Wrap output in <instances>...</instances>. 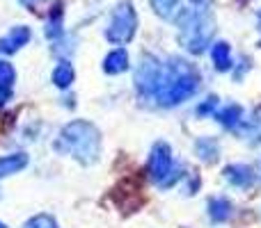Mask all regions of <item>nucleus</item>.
<instances>
[{
  "label": "nucleus",
  "mask_w": 261,
  "mask_h": 228,
  "mask_svg": "<svg viewBox=\"0 0 261 228\" xmlns=\"http://www.w3.org/2000/svg\"><path fill=\"white\" fill-rule=\"evenodd\" d=\"M58 148L64 153L76 155L78 162L83 165H92L99 157V148H101V135L87 121H71L67 128L60 135Z\"/></svg>",
  "instance_id": "obj_1"
},
{
  "label": "nucleus",
  "mask_w": 261,
  "mask_h": 228,
  "mask_svg": "<svg viewBox=\"0 0 261 228\" xmlns=\"http://www.w3.org/2000/svg\"><path fill=\"white\" fill-rule=\"evenodd\" d=\"M179 41L190 53H202L213 35V21L204 12H181Z\"/></svg>",
  "instance_id": "obj_2"
},
{
  "label": "nucleus",
  "mask_w": 261,
  "mask_h": 228,
  "mask_svg": "<svg viewBox=\"0 0 261 228\" xmlns=\"http://www.w3.org/2000/svg\"><path fill=\"white\" fill-rule=\"evenodd\" d=\"M135 27H138V16H135V9L128 0H124L113 14V21H110L106 37L113 44H128L135 35Z\"/></svg>",
  "instance_id": "obj_3"
},
{
  "label": "nucleus",
  "mask_w": 261,
  "mask_h": 228,
  "mask_svg": "<svg viewBox=\"0 0 261 228\" xmlns=\"http://www.w3.org/2000/svg\"><path fill=\"white\" fill-rule=\"evenodd\" d=\"M172 165H174V160H172L170 146H167V144H156L151 151V160H149L151 178L163 185L167 180V176L172 174Z\"/></svg>",
  "instance_id": "obj_4"
},
{
  "label": "nucleus",
  "mask_w": 261,
  "mask_h": 228,
  "mask_svg": "<svg viewBox=\"0 0 261 228\" xmlns=\"http://www.w3.org/2000/svg\"><path fill=\"white\" fill-rule=\"evenodd\" d=\"M30 41V27L25 25H16L0 39V53H16L18 48Z\"/></svg>",
  "instance_id": "obj_5"
},
{
  "label": "nucleus",
  "mask_w": 261,
  "mask_h": 228,
  "mask_svg": "<svg viewBox=\"0 0 261 228\" xmlns=\"http://www.w3.org/2000/svg\"><path fill=\"white\" fill-rule=\"evenodd\" d=\"M225 178L229 180L231 185H239V187H248L252 185L254 176H252V169L245 165H231L225 169Z\"/></svg>",
  "instance_id": "obj_6"
},
{
  "label": "nucleus",
  "mask_w": 261,
  "mask_h": 228,
  "mask_svg": "<svg viewBox=\"0 0 261 228\" xmlns=\"http://www.w3.org/2000/svg\"><path fill=\"white\" fill-rule=\"evenodd\" d=\"M211 59H213V64H216L218 71H229V69H231V50H229V44H225V41H218V44H213Z\"/></svg>",
  "instance_id": "obj_7"
},
{
  "label": "nucleus",
  "mask_w": 261,
  "mask_h": 228,
  "mask_svg": "<svg viewBox=\"0 0 261 228\" xmlns=\"http://www.w3.org/2000/svg\"><path fill=\"white\" fill-rule=\"evenodd\" d=\"M103 69L108 73H122L128 69V55L124 48H115L108 57L103 59Z\"/></svg>",
  "instance_id": "obj_8"
},
{
  "label": "nucleus",
  "mask_w": 261,
  "mask_h": 228,
  "mask_svg": "<svg viewBox=\"0 0 261 228\" xmlns=\"http://www.w3.org/2000/svg\"><path fill=\"white\" fill-rule=\"evenodd\" d=\"M25 165H28V155H23V153H14V155L0 157V178H5V176H9V174H16V171H21Z\"/></svg>",
  "instance_id": "obj_9"
},
{
  "label": "nucleus",
  "mask_w": 261,
  "mask_h": 228,
  "mask_svg": "<svg viewBox=\"0 0 261 228\" xmlns=\"http://www.w3.org/2000/svg\"><path fill=\"white\" fill-rule=\"evenodd\" d=\"M12 85H14V69L12 64L0 62V105L12 96Z\"/></svg>",
  "instance_id": "obj_10"
},
{
  "label": "nucleus",
  "mask_w": 261,
  "mask_h": 228,
  "mask_svg": "<svg viewBox=\"0 0 261 228\" xmlns=\"http://www.w3.org/2000/svg\"><path fill=\"white\" fill-rule=\"evenodd\" d=\"M208 215L213 221H225L231 215V203L225 197H216L208 201Z\"/></svg>",
  "instance_id": "obj_11"
},
{
  "label": "nucleus",
  "mask_w": 261,
  "mask_h": 228,
  "mask_svg": "<svg viewBox=\"0 0 261 228\" xmlns=\"http://www.w3.org/2000/svg\"><path fill=\"white\" fill-rule=\"evenodd\" d=\"M218 119H220V123H225L227 128H239L241 121H243V108L241 105H229V108L220 110V112L216 114Z\"/></svg>",
  "instance_id": "obj_12"
},
{
  "label": "nucleus",
  "mask_w": 261,
  "mask_h": 228,
  "mask_svg": "<svg viewBox=\"0 0 261 228\" xmlns=\"http://www.w3.org/2000/svg\"><path fill=\"white\" fill-rule=\"evenodd\" d=\"M53 82L60 87V89H67L69 85L73 82V69L69 62H60L53 71Z\"/></svg>",
  "instance_id": "obj_13"
},
{
  "label": "nucleus",
  "mask_w": 261,
  "mask_h": 228,
  "mask_svg": "<svg viewBox=\"0 0 261 228\" xmlns=\"http://www.w3.org/2000/svg\"><path fill=\"white\" fill-rule=\"evenodd\" d=\"M151 7L161 18H174L179 0H151Z\"/></svg>",
  "instance_id": "obj_14"
},
{
  "label": "nucleus",
  "mask_w": 261,
  "mask_h": 228,
  "mask_svg": "<svg viewBox=\"0 0 261 228\" xmlns=\"http://www.w3.org/2000/svg\"><path fill=\"white\" fill-rule=\"evenodd\" d=\"M195 148H197V155L206 162H213L218 157V144L211 142V139H199V142L195 144Z\"/></svg>",
  "instance_id": "obj_15"
},
{
  "label": "nucleus",
  "mask_w": 261,
  "mask_h": 228,
  "mask_svg": "<svg viewBox=\"0 0 261 228\" xmlns=\"http://www.w3.org/2000/svg\"><path fill=\"white\" fill-rule=\"evenodd\" d=\"M25 228H58V224H55V219L48 215H37L28 221Z\"/></svg>",
  "instance_id": "obj_16"
},
{
  "label": "nucleus",
  "mask_w": 261,
  "mask_h": 228,
  "mask_svg": "<svg viewBox=\"0 0 261 228\" xmlns=\"http://www.w3.org/2000/svg\"><path fill=\"white\" fill-rule=\"evenodd\" d=\"M193 3H204V0H193Z\"/></svg>",
  "instance_id": "obj_17"
},
{
  "label": "nucleus",
  "mask_w": 261,
  "mask_h": 228,
  "mask_svg": "<svg viewBox=\"0 0 261 228\" xmlns=\"http://www.w3.org/2000/svg\"><path fill=\"white\" fill-rule=\"evenodd\" d=\"M0 228H7V226H5V224H0Z\"/></svg>",
  "instance_id": "obj_18"
}]
</instances>
